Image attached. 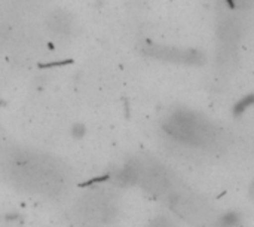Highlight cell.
Instances as JSON below:
<instances>
[{"label":"cell","mask_w":254,"mask_h":227,"mask_svg":"<svg viewBox=\"0 0 254 227\" xmlns=\"http://www.w3.org/2000/svg\"><path fill=\"white\" fill-rule=\"evenodd\" d=\"M168 204L177 216L192 225L208 226L216 220L214 208L195 195L171 190L168 193Z\"/></svg>","instance_id":"3957f363"},{"label":"cell","mask_w":254,"mask_h":227,"mask_svg":"<svg viewBox=\"0 0 254 227\" xmlns=\"http://www.w3.org/2000/svg\"><path fill=\"white\" fill-rule=\"evenodd\" d=\"M235 3V6H240V7H246V6H250L253 0H232Z\"/></svg>","instance_id":"9c48e42d"},{"label":"cell","mask_w":254,"mask_h":227,"mask_svg":"<svg viewBox=\"0 0 254 227\" xmlns=\"http://www.w3.org/2000/svg\"><path fill=\"white\" fill-rule=\"evenodd\" d=\"M253 103H254V95H250V97L243 98V100L235 106V113H237V114H240V113L246 112V110L253 104Z\"/></svg>","instance_id":"52a82bcc"},{"label":"cell","mask_w":254,"mask_h":227,"mask_svg":"<svg viewBox=\"0 0 254 227\" xmlns=\"http://www.w3.org/2000/svg\"><path fill=\"white\" fill-rule=\"evenodd\" d=\"M51 27L58 33H68L70 28H71V21H70L68 16L63 15V13H57V15L52 16Z\"/></svg>","instance_id":"8992f818"},{"label":"cell","mask_w":254,"mask_h":227,"mask_svg":"<svg viewBox=\"0 0 254 227\" xmlns=\"http://www.w3.org/2000/svg\"><path fill=\"white\" fill-rule=\"evenodd\" d=\"M165 131L176 140L192 146L211 147L220 141V132L214 126L189 112L173 114L165 123Z\"/></svg>","instance_id":"7a4b0ae2"},{"label":"cell","mask_w":254,"mask_h":227,"mask_svg":"<svg viewBox=\"0 0 254 227\" xmlns=\"http://www.w3.org/2000/svg\"><path fill=\"white\" fill-rule=\"evenodd\" d=\"M143 51L146 55L152 58L174 62V64L201 65L205 61L204 54L195 49H183V48H173V46H162V45H147Z\"/></svg>","instance_id":"5b68a950"},{"label":"cell","mask_w":254,"mask_h":227,"mask_svg":"<svg viewBox=\"0 0 254 227\" xmlns=\"http://www.w3.org/2000/svg\"><path fill=\"white\" fill-rule=\"evenodd\" d=\"M6 171L15 184L39 195H57L64 189V172L60 165L48 158L24 152L7 158Z\"/></svg>","instance_id":"6da1fadb"},{"label":"cell","mask_w":254,"mask_h":227,"mask_svg":"<svg viewBox=\"0 0 254 227\" xmlns=\"http://www.w3.org/2000/svg\"><path fill=\"white\" fill-rule=\"evenodd\" d=\"M79 216L89 223L103 225L110 222L116 214V204L113 198L106 192L88 193L80 199L77 205Z\"/></svg>","instance_id":"277c9868"},{"label":"cell","mask_w":254,"mask_h":227,"mask_svg":"<svg viewBox=\"0 0 254 227\" xmlns=\"http://www.w3.org/2000/svg\"><path fill=\"white\" fill-rule=\"evenodd\" d=\"M252 195H253V198H254V184H253V189H252Z\"/></svg>","instance_id":"30bf717a"},{"label":"cell","mask_w":254,"mask_h":227,"mask_svg":"<svg viewBox=\"0 0 254 227\" xmlns=\"http://www.w3.org/2000/svg\"><path fill=\"white\" fill-rule=\"evenodd\" d=\"M150 227H176V226H174V223H173L171 220H168V219H165V217H161V219L155 220Z\"/></svg>","instance_id":"ba28073f"}]
</instances>
